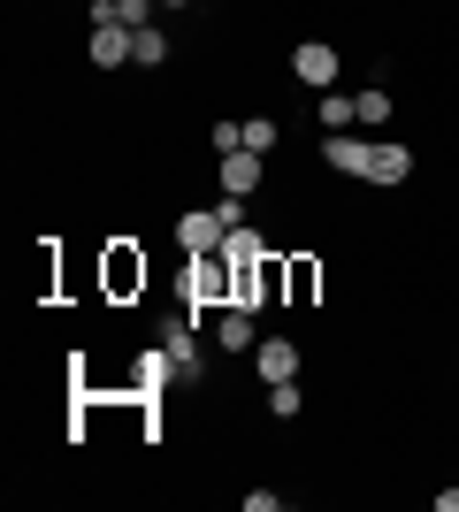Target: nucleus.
<instances>
[{
    "mask_svg": "<svg viewBox=\"0 0 459 512\" xmlns=\"http://www.w3.org/2000/svg\"><path fill=\"white\" fill-rule=\"evenodd\" d=\"M452 8H459V0H452Z\"/></svg>",
    "mask_w": 459,
    "mask_h": 512,
    "instance_id": "5701e85b",
    "label": "nucleus"
},
{
    "mask_svg": "<svg viewBox=\"0 0 459 512\" xmlns=\"http://www.w3.org/2000/svg\"><path fill=\"white\" fill-rule=\"evenodd\" d=\"M314 299H322V260L284 253V306H314Z\"/></svg>",
    "mask_w": 459,
    "mask_h": 512,
    "instance_id": "9d476101",
    "label": "nucleus"
},
{
    "mask_svg": "<svg viewBox=\"0 0 459 512\" xmlns=\"http://www.w3.org/2000/svg\"><path fill=\"white\" fill-rule=\"evenodd\" d=\"M360 184H375V192H398V184H414V146H398V138H375L368 176H360Z\"/></svg>",
    "mask_w": 459,
    "mask_h": 512,
    "instance_id": "7ed1b4c3",
    "label": "nucleus"
},
{
    "mask_svg": "<svg viewBox=\"0 0 459 512\" xmlns=\"http://www.w3.org/2000/svg\"><path fill=\"white\" fill-rule=\"evenodd\" d=\"M337 69H345V62H337V46H329V39L291 46V77H299L306 92H329V85H337Z\"/></svg>",
    "mask_w": 459,
    "mask_h": 512,
    "instance_id": "20e7f679",
    "label": "nucleus"
},
{
    "mask_svg": "<svg viewBox=\"0 0 459 512\" xmlns=\"http://www.w3.org/2000/svg\"><path fill=\"white\" fill-rule=\"evenodd\" d=\"M253 375H261V383H299V344H291V337H261Z\"/></svg>",
    "mask_w": 459,
    "mask_h": 512,
    "instance_id": "9b49d317",
    "label": "nucleus"
},
{
    "mask_svg": "<svg viewBox=\"0 0 459 512\" xmlns=\"http://www.w3.org/2000/svg\"><path fill=\"white\" fill-rule=\"evenodd\" d=\"M100 291H108L115 306H131L138 291H146V253H138V245H108V260H100Z\"/></svg>",
    "mask_w": 459,
    "mask_h": 512,
    "instance_id": "f03ea898",
    "label": "nucleus"
},
{
    "mask_svg": "<svg viewBox=\"0 0 459 512\" xmlns=\"http://www.w3.org/2000/svg\"><path fill=\"white\" fill-rule=\"evenodd\" d=\"M161 8H199V0H161Z\"/></svg>",
    "mask_w": 459,
    "mask_h": 512,
    "instance_id": "4be33fe9",
    "label": "nucleus"
},
{
    "mask_svg": "<svg viewBox=\"0 0 459 512\" xmlns=\"http://www.w3.org/2000/svg\"><path fill=\"white\" fill-rule=\"evenodd\" d=\"M437 512H459V490H437Z\"/></svg>",
    "mask_w": 459,
    "mask_h": 512,
    "instance_id": "412c9836",
    "label": "nucleus"
},
{
    "mask_svg": "<svg viewBox=\"0 0 459 512\" xmlns=\"http://www.w3.org/2000/svg\"><path fill=\"white\" fill-rule=\"evenodd\" d=\"M268 413H276V421H299V413H306V390L299 383H268Z\"/></svg>",
    "mask_w": 459,
    "mask_h": 512,
    "instance_id": "f3484780",
    "label": "nucleus"
},
{
    "mask_svg": "<svg viewBox=\"0 0 459 512\" xmlns=\"http://www.w3.org/2000/svg\"><path fill=\"white\" fill-rule=\"evenodd\" d=\"M322 130H360V92H322Z\"/></svg>",
    "mask_w": 459,
    "mask_h": 512,
    "instance_id": "4468645a",
    "label": "nucleus"
},
{
    "mask_svg": "<svg viewBox=\"0 0 459 512\" xmlns=\"http://www.w3.org/2000/svg\"><path fill=\"white\" fill-rule=\"evenodd\" d=\"M131 54H138V31H123V23H92V39H85L92 69H123Z\"/></svg>",
    "mask_w": 459,
    "mask_h": 512,
    "instance_id": "39448f33",
    "label": "nucleus"
},
{
    "mask_svg": "<svg viewBox=\"0 0 459 512\" xmlns=\"http://www.w3.org/2000/svg\"><path fill=\"white\" fill-rule=\"evenodd\" d=\"M207 146H215V153H238L245 146V123H207Z\"/></svg>",
    "mask_w": 459,
    "mask_h": 512,
    "instance_id": "6ab92c4d",
    "label": "nucleus"
},
{
    "mask_svg": "<svg viewBox=\"0 0 459 512\" xmlns=\"http://www.w3.org/2000/svg\"><path fill=\"white\" fill-rule=\"evenodd\" d=\"M368 153H375V138H360V130H322V161L337 176H368Z\"/></svg>",
    "mask_w": 459,
    "mask_h": 512,
    "instance_id": "423d86ee",
    "label": "nucleus"
},
{
    "mask_svg": "<svg viewBox=\"0 0 459 512\" xmlns=\"http://www.w3.org/2000/svg\"><path fill=\"white\" fill-rule=\"evenodd\" d=\"M215 214H222V230H245V192H222Z\"/></svg>",
    "mask_w": 459,
    "mask_h": 512,
    "instance_id": "aec40b11",
    "label": "nucleus"
},
{
    "mask_svg": "<svg viewBox=\"0 0 459 512\" xmlns=\"http://www.w3.org/2000/svg\"><path fill=\"white\" fill-rule=\"evenodd\" d=\"M176 299H184V314H222L230 306V260L222 253H184V276H176Z\"/></svg>",
    "mask_w": 459,
    "mask_h": 512,
    "instance_id": "f257e3e1",
    "label": "nucleus"
},
{
    "mask_svg": "<svg viewBox=\"0 0 459 512\" xmlns=\"http://www.w3.org/2000/svg\"><path fill=\"white\" fill-rule=\"evenodd\" d=\"M169 375H176V360H169V352H161V344H153V352H138V375H131V383H138V398H146V406H153Z\"/></svg>",
    "mask_w": 459,
    "mask_h": 512,
    "instance_id": "ddd939ff",
    "label": "nucleus"
},
{
    "mask_svg": "<svg viewBox=\"0 0 459 512\" xmlns=\"http://www.w3.org/2000/svg\"><path fill=\"white\" fill-rule=\"evenodd\" d=\"M161 352L176 360V375H199V321L176 306L169 321H161Z\"/></svg>",
    "mask_w": 459,
    "mask_h": 512,
    "instance_id": "6e6552de",
    "label": "nucleus"
},
{
    "mask_svg": "<svg viewBox=\"0 0 459 512\" xmlns=\"http://www.w3.org/2000/svg\"><path fill=\"white\" fill-rule=\"evenodd\" d=\"M383 123H391V92L368 85V92H360V130H383Z\"/></svg>",
    "mask_w": 459,
    "mask_h": 512,
    "instance_id": "a211bd4d",
    "label": "nucleus"
},
{
    "mask_svg": "<svg viewBox=\"0 0 459 512\" xmlns=\"http://www.w3.org/2000/svg\"><path fill=\"white\" fill-rule=\"evenodd\" d=\"M222 214L215 207H192V214H176V245H184V253H222Z\"/></svg>",
    "mask_w": 459,
    "mask_h": 512,
    "instance_id": "1a4fd4ad",
    "label": "nucleus"
},
{
    "mask_svg": "<svg viewBox=\"0 0 459 512\" xmlns=\"http://www.w3.org/2000/svg\"><path fill=\"white\" fill-rule=\"evenodd\" d=\"M222 192H245V199H253V192H261V153H222Z\"/></svg>",
    "mask_w": 459,
    "mask_h": 512,
    "instance_id": "f8f14e48",
    "label": "nucleus"
},
{
    "mask_svg": "<svg viewBox=\"0 0 459 512\" xmlns=\"http://www.w3.org/2000/svg\"><path fill=\"white\" fill-rule=\"evenodd\" d=\"M138 69H161L169 62V31H161V23H146V31H138V54H131Z\"/></svg>",
    "mask_w": 459,
    "mask_h": 512,
    "instance_id": "2eb2a0df",
    "label": "nucleus"
},
{
    "mask_svg": "<svg viewBox=\"0 0 459 512\" xmlns=\"http://www.w3.org/2000/svg\"><path fill=\"white\" fill-rule=\"evenodd\" d=\"M276 138H284L276 115H245V153H276Z\"/></svg>",
    "mask_w": 459,
    "mask_h": 512,
    "instance_id": "dca6fc26",
    "label": "nucleus"
},
{
    "mask_svg": "<svg viewBox=\"0 0 459 512\" xmlns=\"http://www.w3.org/2000/svg\"><path fill=\"white\" fill-rule=\"evenodd\" d=\"M253 329H261V306H222L215 314V352L245 360V352H253Z\"/></svg>",
    "mask_w": 459,
    "mask_h": 512,
    "instance_id": "0eeeda50",
    "label": "nucleus"
}]
</instances>
